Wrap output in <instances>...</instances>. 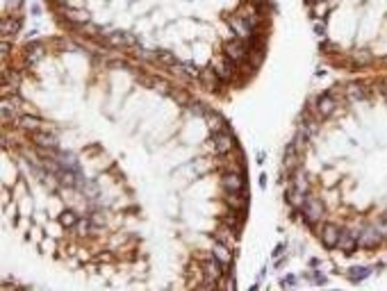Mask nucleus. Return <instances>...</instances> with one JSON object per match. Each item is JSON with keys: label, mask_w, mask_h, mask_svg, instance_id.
Listing matches in <instances>:
<instances>
[{"label": "nucleus", "mask_w": 387, "mask_h": 291, "mask_svg": "<svg viewBox=\"0 0 387 291\" xmlns=\"http://www.w3.org/2000/svg\"><path fill=\"white\" fill-rule=\"evenodd\" d=\"M312 16L314 19H323V16L328 14V3L326 0H317V3H312Z\"/></svg>", "instance_id": "obj_19"}, {"label": "nucleus", "mask_w": 387, "mask_h": 291, "mask_svg": "<svg viewBox=\"0 0 387 291\" xmlns=\"http://www.w3.org/2000/svg\"><path fill=\"white\" fill-rule=\"evenodd\" d=\"M283 164H285V168H296L298 166V148L294 146V143H289L287 148H285V159H283Z\"/></svg>", "instance_id": "obj_17"}, {"label": "nucleus", "mask_w": 387, "mask_h": 291, "mask_svg": "<svg viewBox=\"0 0 387 291\" xmlns=\"http://www.w3.org/2000/svg\"><path fill=\"white\" fill-rule=\"evenodd\" d=\"M260 187H267V175H260Z\"/></svg>", "instance_id": "obj_24"}, {"label": "nucleus", "mask_w": 387, "mask_h": 291, "mask_svg": "<svg viewBox=\"0 0 387 291\" xmlns=\"http://www.w3.org/2000/svg\"><path fill=\"white\" fill-rule=\"evenodd\" d=\"M382 89H385V94H387V80H385V82H382Z\"/></svg>", "instance_id": "obj_26"}, {"label": "nucleus", "mask_w": 387, "mask_h": 291, "mask_svg": "<svg viewBox=\"0 0 387 291\" xmlns=\"http://www.w3.org/2000/svg\"><path fill=\"white\" fill-rule=\"evenodd\" d=\"M210 252H212L226 268H230V264H233V248H230L228 243H224L221 239H212V241H210Z\"/></svg>", "instance_id": "obj_8"}, {"label": "nucleus", "mask_w": 387, "mask_h": 291, "mask_svg": "<svg viewBox=\"0 0 387 291\" xmlns=\"http://www.w3.org/2000/svg\"><path fill=\"white\" fill-rule=\"evenodd\" d=\"M380 232H382V237H387V223H385V225L380 227Z\"/></svg>", "instance_id": "obj_25"}, {"label": "nucleus", "mask_w": 387, "mask_h": 291, "mask_svg": "<svg viewBox=\"0 0 387 291\" xmlns=\"http://www.w3.org/2000/svg\"><path fill=\"white\" fill-rule=\"evenodd\" d=\"M339 234H342V227L335 225V223H319V239L326 248H337Z\"/></svg>", "instance_id": "obj_6"}, {"label": "nucleus", "mask_w": 387, "mask_h": 291, "mask_svg": "<svg viewBox=\"0 0 387 291\" xmlns=\"http://www.w3.org/2000/svg\"><path fill=\"white\" fill-rule=\"evenodd\" d=\"M337 248L344 252V255H351L353 250H357V248H360V241H357V230H342L339 241H337Z\"/></svg>", "instance_id": "obj_10"}, {"label": "nucleus", "mask_w": 387, "mask_h": 291, "mask_svg": "<svg viewBox=\"0 0 387 291\" xmlns=\"http://www.w3.org/2000/svg\"><path fill=\"white\" fill-rule=\"evenodd\" d=\"M355 62H357V64H369V62H371V57H369L367 53H357L355 55Z\"/></svg>", "instance_id": "obj_20"}, {"label": "nucleus", "mask_w": 387, "mask_h": 291, "mask_svg": "<svg viewBox=\"0 0 387 291\" xmlns=\"http://www.w3.org/2000/svg\"><path fill=\"white\" fill-rule=\"evenodd\" d=\"M44 55H46V44L44 41H28L25 48H23V55H21V60H23V64L28 66V69H32Z\"/></svg>", "instance_id": "obj_5"}, {"label": "nucleus", "mask_w": 387, "mask_h": 291, "mask_svg": "<svg viewBox=\"0 0 387 291\" xmlns=\"http://www.w3.org/2000/svg\"><path fill=\"white\" fill-rule=\"evenodd\" d=\"M335 109H337V103H335V98L330 94L319 96L317 103H314V112H317L319 116H330Z\"/></svg>", "instance_id": "obj_13"}, {"label": "nucleus", "mask_w": 387, "mask_h": 291, "mask_svg": "<svg viewBox=\"0 0 387 291\" xmlns=\"http://www.w3.org/2000/svg\"><path fill=\"white\" fill-rule=\"evenodd\" d=\"M208 146L212 148V153H217V157H221V155H228V153H233V150H237V141H235L233 132H230L228 128H226V130H219V132H212V139H210Z\"/></svg>", "instance_id": "obj_2"}, {"label": "nucleus", "mask_w": 387, "mask_h": 291, "mask_svg": "<svg viewBox=\"0 0 387 291\" xmlns=\"http://www.w3.org/2000/svg\"><path fill=\"white\" fill-rule=\"evenodd\" d=\"M369 273H371L369 266H353V268H348L346 277L351 282H360V280H364V277H369Z\"/></svg>", "instance_id": "obj_18"}, {"label": "nucleus", "mask_w": 387, "mask_h": 291, "mask_svg": "<svg viewBox=\"0 0 387 291\" xmlns=\"http://www.w3.org/2000/svg\"><path fill=\"white\" fill-rule=\"evenodd\" d=\"M357 241H360V248H367V250H373L382 243V232L380 227L376 225H362L357 230Z\"/></svg>", "instance_id": "obj_3"}, {"label": "nucleus", "mask_w": 387, "mask_h": 291, "mask_svg": "<svg viewBox=\"0 0 387 291\" xmlns=\"http://www.w3.org/2000/svg\"><path fill=\"white\" fill-rule=\"evenodd\" d=\"M14 123H16V128L23 130V132H28V134L37 132V130H41V119H39V114H35V112L19 114V119H16Z\"/></svg>", "instance_id": "obj_9"}, {"label": "nucleus", "mask_w": 387, "mask_h": 291, "mask_svg": "<svg viewBox=\"0 0 387 291\" xmlns=\"http://www.w3.org/2000/svg\"><path fill=\"white\" fill-rule=\"evenodd\" d=\"M346 98L351 100V103L367 98V87H364L362 82H351V84L346 87Z\"/></svg>", "instance_id": "obj_16"}, {"label": "nucleus", "mask_w": 387, "mask_h": 291, "mask_svg": "<svg viewBox=\"0 0 387 291\" xmlns=\"http://www.w3.org/2000/svg\"><path fill=\"white\" fill-rule=\"evenodd\" d=\"M219 187L224 193H244L246 191V173L244 168H228L221 173Z\"/></svg>", "instance_id": "obj_1"}, {"label": "nucleus", "mask_w": 387, "mask_h": 291, "mask_svg": "<svg viewBox=\"0 0 387 291\" xmlns=\"http://www.w3.org/2000/svg\"><path fill=\"white\" fill-rule=\"evenodd\" d=\"M289 187L298 189V191H310V182H308V173L303 168H294L292 175H289Z\"/></svg>", "instance_id": "obj_14"}, {"label": "nucleus", "mask_w": 387, "mask_h": 291, "mask_svg": "<svg viewBox=\"0 0 387 291\" xmlns=\"http://www.w3.org/2000/svg\"><path fill=\"white\" fill-rule=\"evenodd\" d=\"M283 286H292V284H296V277H292V275H287V277H283V282H280Z\"/></svg>", "instance_id": "obj_22"}, {"label": "nucleus", "mask_w": 387, "mask_h": 291, "mask_svg": "<svg viewBox=\"0 0 387 291\" xmlns=\"http://www.w3.org/2000/svg\"><path fill=\"white\" fill-rule=\"evenodd\" d=\"M305 3H310V5H312V3H317V0H305Z\"/></svg>", "instance_id": "obj_27"}, {"label": "nucleus", "mask_w": 387, "mask_h": 291, "mask_svg": "<svg viewBox=\"0 0 387 291\" xmlns=\"http://www.w3.org/2000/svg\"><path fill=\"white\" fill-rule=\"evenodd\" d=\"M285 198H287V205L294 209V212H301V209L305 207V202L310 200L308 193H305V191H298V189H294V187L287 189V196H285Z\"/></svg>", "instance_id": "obj_12"}, {"label": "nucleus", "mask_w": 387, "mask_h": 291, "mask_svg": "<svg viewBox=\"0 0 387 291\" xmlns=\"http://www.w3.org/2000/svg\"><path fill=\"white\" fill-rule=\"evenodd\" d=\"M283 248H285V246H283V243H278V246H276V250H273V257H278V255H280V252H283Z\"/></svg>", "instance_id": "obj_23"}, {"label": "nucleus", "mask_w": 387, "mask_h": 291, "mask_svg": "<svg viewBox=\"0 0 387 291\" xmlns=\"http://www.w3.org/2000/svg\"><path fill=\"white\" fill-rule=\"evenodd\" d=\"M21 25H23V19L19 14L10 16V14H3V39H12L21 32Z\"/></svg>", "instance_id": "obj_11"}, {"label": "nucleus", "mask_w": 387, "mask_h": 291, "mask_svg": "<svg viewBox=\"0 0 387 291\" xmlns=\"http://www.w3.org/2000/svg\"><path fill=\"white\" fill-rule=\"evenodd\" d=\"M314 32H317L319 37H326V25H323V23H317V25H314Z\"/></svg>", "instance_id": "obj_21"}, {"label": "nucleus", "mask_w": 387, "mask_h": 291, "mask_svg": "<svg viewBox=\"0 0 387 291\" xmlns=\"http://www.w3.org/2000/svg\"><path fill=\"white\" fill-rule=\"evenodd\" d=\"M30 141L35 143L37 148L44 150H57V134H53L50 130H37V132L30 134Z\"/></svg>", "instance_id": "obj_7"}, {"label": "nucleus", "mask_w": 387, "mask_h": 291, "mask_svg": "<svg viewBox=\"0 0 387 291\" xmlns=\"http://www.w3.org/2000/svg\"><path fill=\"white\" fill-rule=\"evenodd\" d=\"M205 123H208L210 132H219V130H226V128H228L226 119H224V116H221L219 112H205Z\"/></svg>", "instance_id": "obj_15"}, {"label": "nucleus", "mask_w": 387, "mask_h": 291, "mask_svg": "<svg viewBox=\"0 0 387 291\" xmlns=\"http://www.w3.org/2000/svg\"><path fill=\"white\" fill-rule=\"evenodd\" d=\"M303 218H305V223H312V225H319V223L323 221V216H326V205H323L319 198H310L308 202H305V207L301 209Z\"/></svg>", "instance_id": "obj_4"}]
</instances>
